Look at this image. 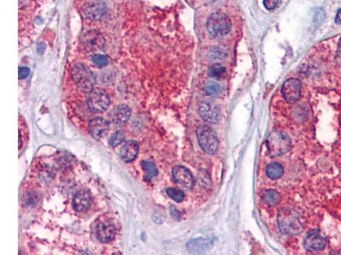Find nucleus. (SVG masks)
I'll return each instance as SVG.
<instances>
[{"label": "nucleus", "mask_w": 341, "mask_h": 255, "mask_svg": "<svg viewBox=\"0 0 341 255\" xmlns=\"http://www.w3.org/2000/svg\"><path fill=\"white\" fill-rule=\"evenodd\" d=\"M278 225L281 232L286 235H299L303 230L299 213L292 208H282L280 210Z\"/></svg>", "instance_id": "nucleus-1"}, {"label": "nucleus", "mask_w": 341, "mask_h": 255, "mask_svg": "<svg viewBox=\"0 0 341 255\" xmlns=\"http://www.w3.org/2000/svg\"><path fill=\"white\" fill-rule=\"evenodd\" d=\"M291 140L283 132L273 131L267 139L268 153L272 158L286 154L291 150Z\"/></svg>", "instance_id": "nucleus-2"}, {"label": "nucleus", "mask_w": 341, "mask_h": 255, "mask_svg": "<svg viewBox=\"0 0 341 255\" xmlns=\"http://www.w3.org/2000/svg\"><path fill=\"white\" fill-rule=\"evenodd\" d=\"M73 80L82 91L91 92L94 89L96 77L92 70L83 64L75 65L72 69Z\"/></svg>", "instance_id": "nucleus-3"}, {"label": "nucleus", "mask_w": 341, "mask_h": 255, "mask_svg": "<svg viewBox=\"0 0 341 255\" xmlns=\"http://www.w3.org/2000/svg\"><path fill=\"white\" fill-rule=\"evenodd\" d=\"M207 28L212 37H223L230 31L231 22L229 16L224 13H214L207 21Z\"/></svg>", "instance_id": "nucleus-4"}, {"label": "nucleus", "mask_w": 341, "mask_h": 255, "mask_svg": "<svg viewBox=\"0 0 341 255\" xmlns=\"http://www.w3.org/2000/svg\"><path fill=\"white\" fill-rule=\"evenodd\" d=\"M196 134L200 146L203 151L209 154H213L217 151L219 141L217 134L211 127L201 125L197 129Z\"/></svg>", "instance_id": "nucleus-5"}, {"label": "nucleus", "mask_w": 341, "mask_h": 255, "mask_svg": "<svg viewBox=\"0 0 341 255\" xmlns=\"http://www.w3.org/2000/svg\"><path fill=\"white\" fill-rule=\"evenodd\" d=\"M110 105V95L102 89H94L90 92L88 98L89 109L95 113L106 111Z\"/></svg>", "instance_id": "nucleus-6"}, {"label": "nucleus", "mask_w": 341, "mask_h": 255, "mask_svg": "<svg viewBox=\"0 0 341 255\" xmlns=\"http://www.w3.org/2000/svg\"><path fill=\"white\" fill-rule=\"evenodd\" d=\"M82 44L85 50L90 53L100 52L106 47L104 37L96 30L85 32L82 37Z\"/></svg>", "instance_id": "nucleus-7"}, {"label": "nucleus", "mask_w": 341, "mask_h": 255, "mask_svg": "<svg viewBox=\"0 0 341 255\" xmlns=\"http://www.w3.org/2000/svg\"><path fill=\"white\" fill-rule=\"evenodd\" d=\"M284 99L289 103L298 102L301 95V84L297 79H290L284 83L281 88Z\"/></svg>", "instance_id": "nucleus-8"}, {"label": "nucleus", "mask_w": 341, "mask_h": 255, "mask_svg": "<svg viewBox=\"0 0 341 255\" xmlns=\"http://www.w3.org/2000/svg\"><path fill=\"white\" fill-rule=\"evenodd\" d=\"M304 248L311 252H319L324 250L326 247V240L321 236L319 230H311L304 238Z\"/></svg>", "instance_id": "nucleus-9"}, {"label": "nucleus", "mask_w": 341, "mask_h": 255, "mask_svg": "<svg viewBox=\"0 0 341 255\" xmlns=\"http://www.w3.org/2000/svg\"><path fill=\"white\" fill-rule=\"evenodd\" d=\"M107 11V6L103 1H93L88 3L84 7V12L86 17L92 21H98L102 19Z\"/></svg>", "instance_id": "nucleus-10"}, {"label": "nucleus", "mask_w": 341, "mask_h": 255, "mask_svg": "<svg viewBox=\"0 0 341 255\" xmlns=\"http://www.w3.org/2000/svg\"><path fill=\"white\" fill-rule=\"evenodd\" d=\"M200 115L204 121L211 124H218L221 119L219 107L211 102H203L200 104Z\"/></svg>", "instance_id": "nucleus-11"}, {"label": "nucleus", "mask_w": 341, "mask_h": 255, "mask_svg": "<svg viewBox=\"0 0 341 255\" xmlns=\"http://www.w3.org/2000/svg\"><path fill=\"white\" fill-rule=\"evenodd\" d=\"M110 124L102 117H95L89 124V132L94 139L99 140L107 134Z\"/></svg>", "instance_id": "nucleus-12"}, {"label": "nucleus", "mask_w": 341, "mask_h": 255, "mask_svg": "<svg viewBox=\"0 0 341 255\" xmlns=\"http://www.w3.org/2000/svg\"><path fill=\"white\" fill-rule=\"evenodd\" d=\"M172 175L175 181L185 188H191L194 185V179L191 173L185 167H174L172 169Z\"/></svg>", "instance_id": "nucleus-13"}, {"label": "nucleus", "mask_w": 341, "mask_h": 255, "mask_svg": "<svg viewBox=\"0 0 341 255\" xmlns=\"http://www.w3.org/2000/svg\"><path fill=\"white\" fill-rule=\"evenodd\" d=\"M92 203V196L86 190H80L75 194L73 200V206L77 212H83L89 208Z\"/></svg>", "instance_id": "nucleus-14"}, {"label": "nucleus", "mask_w": 341, "mask_h": 255, "mask_svg": "<svg viewBox=\"0 0 341 255\" xmlns=\"http://www.w3.org/2000/svg\"><path fill=\"white\" fill-rule=\"evenodd\" d=\"M116 230L114 225L110 222H102L97 228V238L101 243H107L115 237Z\"/></svg>", "instance_id": "nucleus-15"}, {"label": "nucleus", "mask_w": 341, "mask_h": 255, "mask_svg": "<svg viewBox=\"0 0 341 255\" xmlns=\"http://www.w3.org/2000/svg\"><path fill=\"white\" fill-rule=\"evenodd\" d=\"M139 151V146L137 142L130 141L124 143L121 151H120V156L123 161L125 163H131L137 158V154Z\"/></svg>", "instance_id": "nucleus-16"}, {"label": "nucleus", "mask_w": 341, "mask_h": 255, "mask_svg": "<svg viewBox=\"0 0 341 255\" xmlns=\"http://www.w3.org/2000/svg\"><path fill=\"white\" fill-rule=\"evenodd\" d=\"M212 245V243L209 240H206L203 238H197L194 240L189 241L187 244V248L191 253H204Z\"/></svg>", "instance_id": "nucleus-17"}, {"label": "nucleus", "mask_w": 341, "mask_h": 255, "mask_svg": "<svg viewBox=\"0 0 341 255\" xmlns=\"http://www.w3.org/2000/svg\"><path fill=\"white\" fill-rule=\"evenodd\" d=\"M131 116V110L127 105H120L115 107L114 114H113V119L115 124H125L129 120Z\"/></svg>", "instance_id": "nucleus-18"}, {"label": "nucleus", "mask_w": 341, "mask_h": 255, "mask_svg": "<svg viewBox=\"0 0 341 255\" xmlns=\"http://www.w3.org/2000/svg\"><path fill=\"white\" fill-rule=\"evenodd\" d=\"M266 173L272 180H278L283 174V168L281 164L272 163L267 167Z\"/></svg>", "instance_id": "nucleus-19"}, {"label": "nucleus", "mask_w": 341, "mask_h": 255, "mask_svg": "<svg viewBox=\"0 0 341 255\" xmlns=\"http://www.w3.org/2000/svg\"><path fill=\"white\" fill-rule=\"evenodd\" d=\"M263 200L264 203H266L267 205L269 206H276L279 203L281 200V196L280 194L275 190H269L264 192V196H263Z\"/></svg>", "instance_id": "nucleus-20"}, {"label": "nucleus", "mask_w": 341, "mask_h": 255, "mask_svg": "<svg viewBox=\"0 0 341 255\" xmlns=\"http://www.w3.org/2000/svg\"><path fill=\"white\" fill-rule=\"evenodd\" d=\"M142 167L145 172V180L146 181H150L157 175L158 171H157L156 166L152 163L143 161L142 163Z\"/></svg>", "instance_id": "nucleus-21"}, {"label": "nucleus", "mask_w": 341, "mask_h": 255, "mask_svg": "<svg viewBox=\"0 0 341 255\" xmlns=\"http://www.w3.org/2000/svg\"><path fill=\"white\" fill-rule=\"evenodd\" d=\"M204 91L209 96H217L221 92V86L218 83L210 81L205 85Z\"/></svg>", "instance_id": "nucleus-22"}, {"label": "nucleus", "mask_w": 341, "mask_h": 255, "mask_svg": "<svg viewBox=\"0 0 341 255\" xmlns=\"http://www.w3.org/2000/svg\"><path fill=\"white\" fill-rule=\"evenodd\" d=\"M225 72H226L225 67L219 64V63H215V64L212 65L209 68L210 77L217 79V80L221 79L225 74Z\"/></svg>", "instance_id": "nucleus-23"}, {"label": "nucleus", "mask_w": 341, "mask_h": 255, "mask_svg": "<svg viewBox=\"0 0 341 255\" xmlns=\"http://www.w3.org/2000/svg\"><path fill=\"white\" fill-rule=\"evenodd\" d=\"M167 193L169 198H171L172 200H174L177 203H180L185 199V193L182 191H180L177 189H167Z\"/></svg>", "instance_id": "nucleus-24"}, {"label": "nucleus", "mask_w": 341, "mask_h": 255, "mask_svg": "<svg viewBox=\"0 0 341 255\" xmlns=\"http://www.w3.org/2000/svg\"><path fill=\"white\" fill-rule=\"evenodd\" d=\"M124 139H125V136H124L123 132H116L110 138V145L112 147H116V146H120V144L123 143L124 142Z\"/></svg>", "instance_id": "nucleus-25"}, {"label": "nucleus", "mask_w": 341, "mask_h": 255, "mask_svg": "<svg viewBox=\"0 0 341 255\" xmlns=\"http://www.w3.org/2000/svg\"><path fill=\"white\" fill-rule=\"evenodd\" d=\"M93 62L98 67H104L109 64V58L101 54H95L93 56Z\"/></svg>", "instance_id": "nucleus-26"}, {"label": "nucleus", "mask_w": 341, "mask_h": 255, "mask_svg": "<svg viewBox=\"0 0 341 255\" xmlns=\"http://www.w3.org/2000/svg\"><path fill=\"white\" fill-rule=\"evenodd\" d=\"M209 55L212 59H224L228 55L226 51L221 48H214L211 50Z\"/></svg>", "instance_id": "nucleus-27"}, {"label": "nucleus", "mask_w": 341, "mask_h": 255, "mask_svg": "<svg viewBox=\"0 0 341 255\" xmlns=\"http://www.w3.org/2000/svg\"><path fill=\"white\" fill-rule=\"evenodd\" d=\"M278 5H279V0H264V7L266 8L267 10H274Z\"/></svg>", "instance_id": "nucleus-28"}, {"label": "nucleus", "mask_w": 341, "mask_h": 255, "mask_svg": "<svg viewBox=\"0 0 341 255\" xmlns=\"http://www.w3.org/2000/svg\"><path fill=\"white\" fill-rule=\"evenodd\" d=\"M30 73V70L28 67H20L19 68V80H24Z\"/></svg>", "instance_id": "nucleus-29"}, {"label": "nucleus", "mask_w": 341, "mask_h": 255, "mask_svg": "<svg viewBox=\"0 0 341 255\" xmlns=\"http://www.w3.org/2000/svg\"><path fill=\"white\" fill-rule=\"evenodd\" d=\"M318 11L319 12L316 13V15H315V22L316 23L324 21V16H325V13H324V10H318Z\"/></svg>", "instance_id": "nucleus-30"}, {"label": "nucleus", "mask_w": 341, "mask_h": 255, "mask_svg": "<svg viewBox=\"0 0 341 255\" xmlns=\"http://www.w3.org/2000/svg\"><path fill=\"white\" fill-rule=\"evenodd\" d=\"M335 23L337 24H341V9L337 12L336 17H335Z\"/></svg>", "instance_id": "nucleus-31"}, {"label": "nucleus", "mask_w": 341, "mask_h": 255, "mask_svg": "<svg viewBox=\"0 0 341 255\" xmlns=\"http://www.w3.org/2000/svg\"><path fill=\"white\" fill-rule=\"evenodd\" d=\"M340 46H341V41H340Z\"/></svg>", "instance_id": "nucleus-32"}]
</instances>
